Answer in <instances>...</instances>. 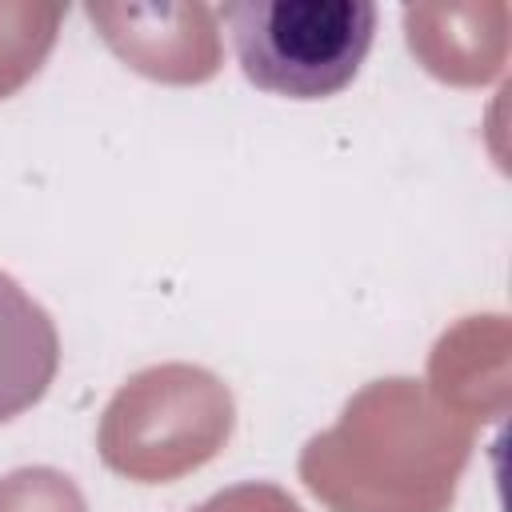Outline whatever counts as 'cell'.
I'll use <instances>...</instances> for the list:
<instances>
[{"label": "cell", "instance_id": "cell-2", "mask_svg": "<svg viewBox=\"0 0 512 512\" xmlns=\"http://www.w3.org/2000/svg\"><path fill=\"white\" fill-rule=\"evenodd\" d=\"M60 360V340L48 312L0 272V420L44 396Z\"/></svg>", "mask_w": 512, "mask_h": 512}, {"label": "cell", "instance_id": "cell-1", "mask_svg": "<svg viewBox=\"0 0 512 512\" xmlns=\"http://www.w3.org/2000/svg\"><path fill=\"white\" fill-rule=\"evenodd\" d=\"M224 24L240 72L276 96L320 100L352 84L372 36L368 0H248L228 4Z\"/></svg>", "mask_w": 512, "mask_h": 512}]
</instances>
